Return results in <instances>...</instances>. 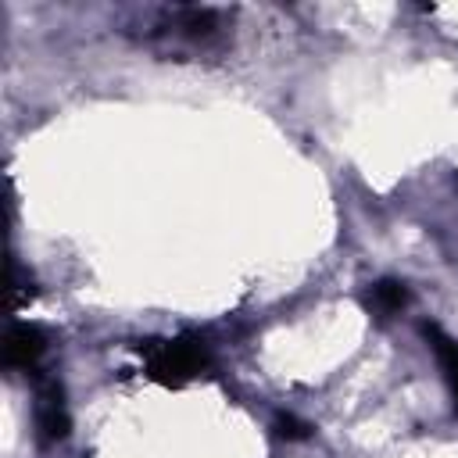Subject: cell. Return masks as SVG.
<instances>
[{
  "instance_id": "cell-3",
  "label": "cell",
  "mask_w": 458,
  "mask_h": 458,
  "mask_svg": "<svg viewBox=\"0 0 458 458\" xmlns=\"http://www.w3.org/2000/svg\"><path fill=\"white\" fill-rule=\"evenodd\" d=\"M43 351H47V336H43V329L32 326V322H14V326L7 329V336H4V365H7V369H25V372H32V369L39 365Z\"/></svg>"
},
{
  "instance_id": "cell-4",
  "label": "cell",
  "mask_w": 458,
  "mask_h": 458,
  "mask_svg": "<svg viewBox=\"0 0 458 458\" xmlns=\"http://www.w3.org/2000/svg\"><path fill=\"white\" fill-rule=\"evenodd\" d=\"M422 336H426L429 351L437 354V361H440V369H444V383H447V390H451V408H454V415H458V340L447 336L437 322H422Z\"/></svg>"
},
{
  "instance_id": "cell-6",
  "label": "cell",
  "mask_w": 458,
  "mask_h": 458,
  "mask_svg": "<svg viewBox=\"0 0 458 458\" xmlns=\"http://www.w3.org/2000/svg\"><path fill=\"white\" fill-rule=\"evenodd\" d=\"M32 297H36V283H32V279H21L18 265L11 261V308L18 311V308H25V301H32Z\"/></svg>"
},
{
  "instance_id": "cell-7",
  "label": "cell",
  "mask_w": 458,
  "mask_h": 458,
  "mask_svg": "<svg viewBox=\"0 0 458 458\" xmlns=\"http://www.w3.org/2000/svg\"><path fill=\"white\" fill-rule=\"evenodd\" d=\"M276 437H283V440H308L311 437V426L304 422V419H297V415H279L276 419Z\"/></svg>"
},
{
  "instance_id": "cell-5",
  "label": "cell",
  "mask_w": 458,
  "mask_h": 458,
  "mask_svg": "<svg viewBox=\"0 0 458 458\" xmlns=\"http://www.w3.org/2000/svg\"><path fill=\"white\" fill-rule=\"evenodd\" d=\"M365 311L369 315H376V318H390V315H397L408 301H411V293H408V286L401 283V279H376L369 290H365Z\"/></svg>"
},
{
  "instance_id": "cell-1",
  "label": "cell",
  "mask_w": 458,
  "mask_h": 458,
  "mask_svg": "<svg viewBox=\"0 0 458 458\" xmlns=\"http://www.w3.org/2000/svg\"><path fill=\"white\" fill-rule=\"evenodd\" d=\"M136 351L143 358L147 376L172 390L186 386L211 365V351L200 333H175L168 340H140Z\"/></svg>"
},
{
  "instance_id": "cell-2",
  "label": "cell",
  "mask_w": 458,
  "mask_h": 458,
  "mask_svg": "<svg viewBox=\"0 0 458 458\" xmlns=\"http://www.w3.org/2000/svg\"><path fill=\"white\" fill-rule=\"evenodd\" d=\"M36 429H39L43 444L64 440L68 429H72V419H68V408H64V390H61L57 379H43L39 390H36Z\"/></svg>"
}]
</instances>
